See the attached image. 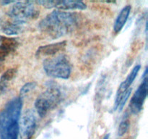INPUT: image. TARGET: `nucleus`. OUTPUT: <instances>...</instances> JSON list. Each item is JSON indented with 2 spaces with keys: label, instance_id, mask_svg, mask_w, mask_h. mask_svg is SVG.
<instances>
[{
  "label": "nucleus",
  "instance_id": "obj_1",
  "mask_svg": "<svg viewBox=\"0 0 148 139\" xmlns=\"http://www.w3.org/2000/svg\"><path fill=\"white\" fill-rule=\"evenodd\" d=\"M79 15L75 12L53 10L40 20L39 30L52 39L69 34L78 26Z\"/></svg>",
  "mask_w": 148,
  "mask_h": 139
},
{
  "label": "nucleus",
  "instance_id": "obj_2",
  "mask_svg": "<svg viewBox=\"0 0 148 139\" xmlns=\"http://www.w3.org/2000/svg\"><path fill=\"white\" fill-rule=\"evenodd\" d=\"M23 107V99L20 96L9 101L0 111V139H6L8 128L12 124L19 122Z\"/></svg>",
  "mask_w": 148,
  "mask_h": 139
},
{
  "label": "nucleus",
  "instance_id": "obj_3",
  "mask_svg": "<svg viewBox=\"0 0 148 139\" xmlns=\"http://www.w3.org/2000/svg\"><path fill=\"white\" fill-rule=\"evenodd\" d=\"M43 67L46 75L59 79H68L72 72V65L64 54L48 57L43 61Z\"/></svg>",
  "mask_w": 148,
  "mask_h": 139
},
{
  "label": "nucleus",
  "instance_id": "obj_4",
  "mask_svg": "<svg viewBox=\"0 0 148 139\" xmlns=\"http://www.w3.org/2000/svg\"><path fill=\"white\" fill-rule=\"evenodd\" d=\"M39 14V10L32 1H15L7 13L10 20L23 25H25L29 20L36 19Z\"/></svg>",
  "mask_w": 148,
  "mask_h": 139
},
{
  "label": "nucleus",
  "instance_id": "obj_5",
  "mask_svg": "<svg viewBox=\"0 0 148 139\" xmlns=\"http://www.w3.org/2000/svg\"><path fill=\"white\" fill-rule=\"evenodd\" d=\"M62 101V93L59 88L50 86L42 92L35 101V109L40 117H46V114L56 108Z\"/></svg>",
  "mask_w": 148,
  "mask_h": 139
},
{
  "label": "nucleus",
  "instance_id": "obj_6",
  "mask_svg": "<svg viewBox=\"0 0 148 139\" xmlns=\"http://www.w3.org/2000/svg\"><path fill=\"white\" fill-rule=\"evenodd\" d=\"M18 125L20 139H31L37 128V119L34 111L31 109L25 110Z\"/></svg>",
  "mask_w": 148,
  "mask_h": 139
},
{
  "label": "nucleus",
  "instance_id": "obj_7",
  "mask_svg": "<svg viewBox=\"0 0 148 139\" xmlns=\"http://www.w3.org/2000/svg\"><path fill=\"white\" fill-rule=\"evenodd\" d=\"M147 68H145L143 76V81L137 91L133 94L130 102V111L132 114H138L143 110L145 101L147 96Z\"/></svg>",
  "mask_w": 148,
  "mask_h": 139
},
{
  "label": "nucleus",
  "instance_id": "obj_8",
  "mask_svg": "<svg viewBox=\"0 0 148 139\" xmlns=\"http://www.w3.org/2000/svg\"><path fill=\"white\" fill-rule=\"evenodd\" d=\"M35 4H40L45 8H55L56 10H84L87 8V5L82 1L75 0H41L34 1Z\"/></svg>",
  "mask_w": 148,
  "mask_h": 139
},
{
  "label": "nucleus",
  "instance_id": "obj_9",
  "mask_svg": "<svg viewBox=\"0 0 148 139\" xmlns=\"http://www.w3.org/2000/svg\"><path fill=\"white\" fill-rule=\"evenodd\" d=\"M17 39L7 36H0V67L5 62L6 59L18 48Z\"/></svg>",
  "mask_w": 148,
  "mask_h": 139
},
{
  "label": "nucleus",
  "instance_id": "obj_10",
  "mask_svg": "<svg viewBox=\"0 0 148 139\" xmlns=\"http://www.w3.org/2000/svg\"><path fill=\"white\" fill-rule=\"evenodd\" d=\"M66 47V41H62L56 42V43H49V44L41 46L38 48L36 52V57L42 58V57H51V56H56L57 54L64 51Z\"/></svg>",
  "mask_w": 148,
  "mask_h": 139
},
{
  "label": "nucleus",
  "instance_id": "obj_11",
  "mask_svg": "<svg viewBox=\"0 0 148 139\" xmlns=\"http://www.w3.org/2000/svg\"><path fill=\"white\" fill-rule=\"evenodd\" d=\"M140 69H141V65H135V66L133 67V69L132 70L130 73L127 75V78H126V79L121 83V85L119 86L118 90H117L116 91V95L115 102H114V110L117 109L119 103V101L120 99H121V96H122L123 94H124V92L130 88L131 85L133 83L134 80H135L136 77H137V75H138Z\"/></svg>",
  "mask_w": 148,
  "mask_h": 139
},
{
  "label": "nucleus",
  "instance_id": "obj_12",
  "mask_svg": "<svg viewBox=\"0 0 148 139\" xmlns=\"http://www.w3.org/2000/svg\"><path fill=\"white\" fill-rule=\"evenodd\" d=\"M17 74L16 68H10L6 70L0 78V97L2 96L7 92L9 88V84Z\"/></svg>",
  "mask_w": 148,
  "mask_h": 139
},
{
  "label": "nucleus",
  "instance_id": "obj_13",
  "mask_svg": "<svg viewBox=\"0 0 148 139\" xmlns=\"http://www.w3.org/2000/svg\"><path fill=\"white\" fill-rule=\"evenodd\" d=\"M131 5H126L117 16L114 25V31L115 33H119L127 23L128 17L131 12Z\"/></svg>",
  "mask_w": 148,
  "mask_h": 139
},
{
  "label": "nucleus",
  "instance_id": "obj_14",
  "mask_svg": "<svg viewBox=\"0 0 148 139\" xmlns=\"http://www.w3.org/2000/svg\"><path fill=\"white\" fill-rule=\"evenodd\" d=\"M25 25L15 23L12 20L4 22L1 25V31L7 36L17 35L21 33L24 29Z\"/></svg>",
  "mask_w": 148,
  "mask_h": 139
},
{
  "label": "nucleus",
  "instance_id": "obj_15",
  "mask_svg": "<svg viewBox=\"0 0 148 139\" xmlns=\"http://www.w3.org/2000/svg\"><path fill=\"white\" fill-rule=\"evenodd\" d=\"M37 83L35 82V81H31V82H27L25 84L23 85L20 88V96H19L23 99L25 96L27 95L28 94H30V92H31L32 91L36 89V88L37 87Z\"/></svg>",
  "mask_w": 148,
  "mask_h": 139
},
{
  "label": "nucleus",
  "instance_id": "obj_16",
  "mask_svg": "<svg viewBox=\"0 0 148 139\" xmlns=\"http://www.w3.org/2000/svg\"><path fill=\"white\" fill-rule=\"evenodd\" d=\"M19 122L12 124L8 128L6 139H18L19 136Z\"/></svg>",
  "mask_w": 148,
  "mask_h": 139
},
{
  "label": "nucleus",
  "instance_id": "obj_17",
  "mask_svg": "<svg viewBox=\"0 0 148 139\" xmlns=\"http://www.w3.org/2000/svg\"><path fill=\"white\" fill-rule=\"evenodd\" d=\"M130 127V121L128 117L124 118V120H121L119 126L118 128V136H123L127 133Z\"/></svg>",
  "mask_w": 148,
  "mask_h": 139
},
{
  "label": "nucleus",
  "instance_id": "obj_18",
  "mask_svg": "<svg viewBox=\"0 0 148 139\" xmlns=\"http://www.w3.org/2000/svg\"><path fill=\"white\" fill-rule=\"evenodd\" d=\"M131 93H132V88H130L128 90H127V91L124 92V94H123L122 96H121V99H120L119 101V103L118 108H117V109L119 110L120 111H121V110L123 109V108H124L126 102H127L128 98H130V95H131Z\"/></svg>",
  "mask_w": 148,
  "mask_h": 139
},
{
  "label": "nucleus",
  "instance_id": "obj_19",
  "mask_svg": "<svg viewBox=\"0 0 148 139\" xmlns=\"http://www.w3.org/2000/svg\"><path fill=\"white\" fill-rule=\"evenodd\" d=\"M15 2V1H1V4L2 5H7V4H14Z\"/></svg>",
  "mask_w": 148,
  "mask_h": 139
},
{
  "label": "nucleus",
  "instance_id": "obj_20",
  "mask_svg": "<svg viewBox=\"0 0 148 139\" xmlns=\"http://www.w3.org/2000/svg\"><path fill=\"white\" fill-rule=\"evenodd\" d=\"M103 139H109V134H106L104 136Z\"/></svg>",
  "mask_w": 148,
  "mask_h": 139
}]
</instances>
